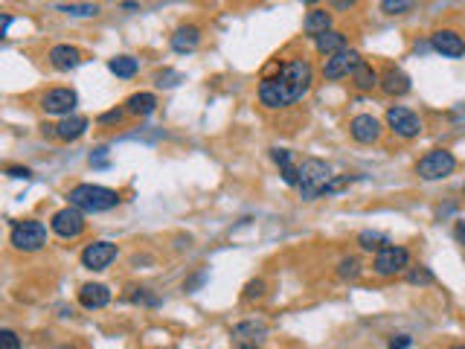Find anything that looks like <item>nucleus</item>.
Returning <instances> with one entry per match:
<instances>
[{
  "mask_svg": "<svg viewBox=\"0 0 465 349\" xmlns=\"http://www.w3.org/2000/svg\"><path fill=\"white\" fill-rule=\"evenodd\" d=\"M381 123L375 120L373 114H358L352 116V123H349V134H352V140L355 143H363V146H370V143H378L381 137Z\"/></svg>",
  "mask_w": 465,
  "mask_h": 349,
  "instance_id": "f8f14e48",
  "label": "nucleus"
},
{
  "mask_svg": "<svg viewBox=\"0 0 465 349\" xmlns=\"http://www.w3.org/2000/svg\"><path fill=\"white\" fill-rule=\"evenodd\" d=\"M407 282H410V285H433L436 277H433V271H431V268L416 265V268L407 271Z\"/></svg>",
  "mask_w": 465,
  "mask_h": 349,
  "instance_id": "cd10ccee",
  "label": "nucleus"
},
{
  "mask_svg": "<svg viewBox=\"0 0 465 349\" xmlns=\"http://www.w3.org/2000/svg\"><path fill=\"white\" fill-rule=\"evenodd\" d=\"M448 349H465V343H454V346H448Z\"/></svg>",
  "mask_w": 465,
  "mask_h": 349,
  "instance_id": "37998d69",
  "label": "nucleus"
},
{
  "mask_svg": "<svg viewBox=\"0 0 465 349\" xmlns=\"http://www.w3.org/2000/svg\"><path fill=\"white\" fill-rule=\"evenodd\" d=\"M431 47L445 58H462L465 55V38L454 29H436L431 35Z\"/></svg>",
  "mask_w": 465,
  "mask_h": 349,
  "instance_id": "ddd939ff",
  "label": "nucleus"
},
{
  "mask_svg": "<svg viewBox=\"0 0 465 349\" xmlns=\"http://www.w3.org/2000/svg\"><path fill=\"white\" fill-rule=\"evenodd\" d=\"M88 116H79V114H70V116H64L62 123L55 125V137L58 140H64V143H73V140H79L82 134L88 131Z\"/></svg>",
  "mask_w": 465,
  "mask_h": 349,
  "instance_id": "dca6fc26",
  "label": "nucleus"
},
{
  "mask_svg": "<svg viewBox=\"0 0 465 349\" xmlns=\"http://www.w3.org/2000/svg\"><path fill=\"white\" fill-rule=\"evenodd\" d=\"M346 44H349V38L343 32H338V29H328V32H323V35L314 38V47L323 55H335V53L346 50Z\"/></svg>",
  "mask_w": 465,
  "mask_h": 349,
  "instance_id": "412c9836",
  "label": "nucleus"
},
{
  "mask_svg": "<svg viewBox=\"0 0 465 349\" xmlns=\"http://www.w3.org/2000/svg\"><path fill=\"white\" fill-rule=\"evenodd\" d=\"M410 268V250L401 247V245H387L381 247L375 259H373V271L378 277H396L401 271Z\"/></svg>",
  "mask_w": 465,
  "mask_h": 349,
  "instance_id": "423d86ee",
  "label": "nucleus"
},
{
  "mask_svg": "<svg viewBox=\"0 0 465 349\" xmlns=\"http://www.w3.org/2000/svg\"><path fill=\"white\" fill-rule=\"evenodd\" d=\"M116 256H120V247L113 242H90L82 250V265L88 271H105Z\"/></svg>",
  "mask_w": 465,
  "mask_h": 349,
  "instance_id": "9b49d317",
  "label": "nucleus"
},
{
  "mask_svg": "<svg viewBox=\"0 0 465 349\" xmlns=\"http://www.w3.org/2000/svg\"><path fill=\"white\" fill-rule=\"evenodd\" d=\"M282 181H285L288 186H300V166H294V163L285 166V169H282Z\"/></svg>",
  "mask_w": 465,
  "mask_h": 349,
  "instance_id": "f704fd0d",
  "label": "nucleus"
},
{
  "mask_svg": "<svg viewBox=\"0 0 465 349\" xmlns=\"http://www.w3.org/2000/svg\"><path fill=\"white\" fill-rule=\"evenodd\" d=\"M76 102H79V96H76V90H70V88H53L41 96V108L50 116H70Z\"/></svg>",
  "mask_w": 465,
  "mask_h": 349,
  "instance_id": "9d476101",
  "label": "nucleus"
},
{
  "mask_svg": "<svg viewBox=\"0 0 465 349\" xmlns=\"http://www.w3.org/2000/svg\"><path fill=\"white\" fill-rule=\"evenodd\" d=\"M50 64L62 73H70L82 64V50L79 47H70V44H55L50 50Z\"/></svg>",
  "mask_w": 465,
  "mask_h": 349,
  "instance_id": "4468645a",
  "label": "nucleus"
},
{
  "mask_svg": "<svg viewBox=\"0 0 465 349\" xmlns=\"http://www.w3.org/2000/svg\"><path fill=\"white\" fill-rule=\"evenodd\" d=\"M242 297H244L247 303L262 300V297H265V280H250V282L244 285V291H242Z\"/></svg>",
  "mask_w": 465,
  "mask_h": 349,
  "instance_id": "c756f323",
  "label": "nucleus"
},
{
  "mask_svg": "<svg viewBox=\"0 0 465 349\" xmlns=\"http://www.w3.org/2000/svg\"><path fill=\"white\" fill-rule=\"evenodd\" d=\"M270 158H274V163H277L279 169H285V166L294 163V158H291L288 149H270Z\"/></svg>",
  "mask_w": 465,
  "mask_h": 349,
  "instance_id": "473e14b6",
  "label": "nucleus"
},
{
  "mask_svg": "<svg viewBox=\"0 0 465 349\" xmlns=\"http://www.w3.org/2000/svg\"><path fill=\"white\" fill-rule=\"evenodd\" d=\"M387 346H390V349H410V346H413V338H410V335H393Z\"/></svg>",
  "mask_w": 465,
  "mask_h": 349,
  "instance_id": "c9c22d12",
  "label": "nucleus"
},
{
  "mask_svg": "<svg viewBox=\"0 0 465 349\" xmlns=\"http://www.w3.org/2000/svg\"><path fill=\"white\" fill-rule=\"evenodd\" d=\"M201 44V29L195 24H186V27H178L172 35V50L174 53H192Z\"/></svg>",
  "mask_w": 465,
  "mask_h": 349,
  "instance_id": "6ab92c4d",
  "label": "nucleus"
},
{
  "mask_svg": "<svg viewBox=\"0 0 465 349\" xmlns=\"http://www.w3.org/2000/svg\"><path fill=\"white\" fill-rule=\"evenodd\" d=\"M358 245H361L363 250H370V254H373V250L378 254L381 247H387V245H390V239H387L384 233H378V230H363L361 236H358Z\"/></svg>",
  "mask_w": 465,
  "mask_h": 349,
  "instance_id": "393cba45",
  "label": "nucleus"
},
{
  "mask_svg": "<svg viewBox=\"0 0 465 349\" xmlns=\"http://www.w3.org/2000/svg\"><path fill=\"white\" fill-rule=\"evenodd\" d=\"M233 338H236L239 343H262L268 338V326L262 320H244L239 326H233Z\"/></svg>",
  "mask_w": 465,
  "mask_h": 349,
  "instance_id": "a211bd4d",
  "label": "nucleus"
},
{
  "mask_svg": "<svg viewBox=\"0 0 465 349\" xmlns=\"http://www.w3.org/2000/svg\"><path fill=\"white\" fill-rule=\"evenodd\" d=\"M6 174H9V178H24V181H29V178H32V172H29L27 166H9V169H6Z\"/></svg>",
  "mask_w": 465,
  "mask_h": 349,
  "instance_id": "4c0bfd02",
  "label": "nucleus"
},
{
  "mask_svg": "<svg viewBox=\"0 0 465 349\" xmlns=\"http://www.w3.org/2000/svg\"><path fill=\"white\" fill-rule=\"evenodd\" d=\"M303 4H320V0H303Z\"/></svg>",
  "mask_w": 465,
  "mask_h": 349,
  "instance_id": "c03bdc74",
  "label": "nucleus"
},
{
  "mask_svg": "<svg viewBox=\"0 0 465 349\" xmlns=\"http://www.w3.org/2000/svg\"><path fill=\"white\" fill-rule=\"evenodd\" d=\"M0 349H21V338H18L12 329H4V332H0Z\"/></svg>",
  "mask_w": 465,
  "mask_h": 349,
  "instance_id": "7c9ffc66",
  "label": "nucleus"
},
{
  "mask_svg": "<svg viewBox=\"0 0 465 349\" xmlns=\"http://www.w3.org/2000/svg\"><path fill=\"white\" fill-rule=\"evenodd\" d=\"M79 303H82V308H88V312H96V308H105L111 303V291L102 282H85L79 288Z\"/></svg>",
  "mask_w": 465,
  "mask_h": 349,
  "instance_id": "2eb2a0df",
  "label": "nucleus"
},
{
  "mask_svg": "<svg viewBox=\"0 0 465 349\" xmlns=\"http://www.w3.org/2000/svg\"><path fill=\"white\" fill-rule=\"evenodd\" d=\"M90 163L105 166V149H96V154H90Z\"/></svg>",
  "mask_w": 465,
  "mask_h": 349,
  "instance_id": "ea45409f",
  "label": "nucleus"
},
{
  "mask_svg": "<svg viewBox=\"0 0 465 349\" xmlns=\"http://www.w3.org/2000/svg\"><path fill=\"white\" fill-rule=\"evenodd\" d=\"M9 27H12V18H9V15H4V29H0V35H4V38H6Z\"/></svg>",
  "mask_w": 465,
  "mask_h": 349,
  "instance_id": "a19ab883",
  "label": "nucleus"
},
{
  "mask_svg": "<svg viewBox=\"0 0 465 349\" xmlns=\"http://www.w3.org/2000/svg\"><path fill=\"white\" fill-rule=\"evenodd\" d=\"M363 62L361 53L358 50H340L335 55H328L326 58V64H323V76L328 82H335V79H343V76H352L358 70V64Z\"/></svg>",
  "mask_w": 465,
  "mask_h": 349,
  "instance_id": "1a4fd4ad",
  "label": "nucleus"
},
{
  "mask_svg": "<svg viewBox=\"0 0 465 349\" xmlns=\"http://www.w3.org/2000/svg\"><path fill=\"white\" fill-rule=\"evenodd\" d=\"M154 108H158V96L154 93H134V96H128L125 100V111L131 114V116H148V114H154Z\"/></svg>",
  "mask_w": 465,
  "mask_h": 349,
  "instance_id": "4be33fe9",
  "label": "nucleus"
},
{
  "mask_svg": "<svg viewBox=\"0 0 465 349\" xmlns=\"http://www.w3.org/2000/svg\"><path fill=\"white\" fill-rule=\"evenodd\" d=\"M361 271H363V265H361V259H355V256H346V259L338 262V277H340V280H358Z\"/></svg>",
  "mask_w": 465,
  "mask_h": 349,
  "instance_id": "a878e982",
  "label": "nucleus"
},
{
  "mask_svg": "<svg viewBox=\"0 0 465 349\" xmlns=\"http://www.w3.org/2000/svg\"><path fill=\"white\" fill-rule=\"evenodd\" d=\"M387 96H404L407 90H410V76H407L404 70L398 67H390L384 76H381V85H378Z\"/></svg>",
  "mask_w": 465,
  "mask_h": 349,
  "instance_id": "f3484780",
  "label": "nucleus"
},
{
  "mask_svg": "<svg viewBox=\"0 0 465 349\" xmlns=\"http://www.w3.org/2000/svg\"><path fill=\"white\" fill-rule=\"evenodd\" d=\"M387 125H390L398 137H404V140H413V137H419V134H422L419 114H413L410 108H404V105L387 108Z\"/></svg>",
  "mask_w": 465,
  "mask_h": 349,
  "instance_id": "6e6552de",
  "label": "nucleus"
},
{
  "mask_svg": "<svg viewBox=\"0 0 465 349\" xmlns=\"http://www.w3.org/2000/svg\"><path fill=\"white\" fill-rule=\"evenodd\" d=\"M416 0H381V12L384 15H404L413 9Z\"/></svg>",
  "mask_w": 465,
  "mask_h": 349,
  "instance_id": "c85d7f7f",
  "label": "nucleus"
},
{
  "mask_svg": "<svg viewBox=\"0 0 465 349\" xmlns=\"http://www.w3.org/2000/svg\"><path fill=\"white\" fill-rule=\"evenodd\" d=\"M58 349H76V346H58Z\"/></svg>",
  "mask_w": 465,
  "mask_h": 349,
  "instance_id": "a18cd8bd",
  "label": "nucleus"
},
{
  "mask_svg": "<svg viewBox=\"0 0 465 349\" xmlns=\"http://www.w3.org/2000/svg\"><path fill=\"white\" fill-rule=\"evenodd\" d=\"M332 181V166L320 158H305L300 163V192L305 201H314L326 196V186Z\"/></svg>",
  "mask_w": 465,
  "mask_h": 349,
  "instance_id": "7ed1b4c3",
  "label": "nucleus"
},
{
  "mask_svg": "<svg viewBox=\"0 0 465 349\" xmlns=\"http://www.w3.org/2000/svg\"><path fill=\"white\" fill-rule=\"evenodd\" d=\"M314 82V70L305 58H291V62L279 64L274 76H265L259 85V102L265 108H288L300 102L303 96L312 90Z\"/></svg>",
  "mask_w": 465,
  "mask_h": 349,
  "instance_id": "f257e3e1",
  "label": "nucleus"
},
{
  "mask_svg": "<svg viewBox=\"0 0 465 349\" xmlns=\"http://www.w3.org/2000/svg\"><path fill=\"white\" fill-rule=\"evenodd\" d=\"M131 300L134 303H146V306H158L160 300L148 294V288H131Z\"/></svg>",
  "mask_w": 465,
  "mask_h": 349,
  "instance_id": "2f4dec72",
  "label": "nucleus"
},
{
  "mask_svg": "<svg viewBox=\"0 0 465 349\" xmlns=\"http://www.w3.org/2000/svg\"><path fill=\"white\" fill-rule=\"evenodd\" d=\"M352 85H355L358 90H373V88L381 85V76H378V70H373L366 62H361L358 70L352 73Z\"/></svg>",
  "mask_w": 465,
  "mask_h": 349,
  "instance_id": "5701e85b",
  "label": "nucleus"
},
{
  "mask_svg": "<svg viewBox=\"0 0 465 349\" xmlns=\"http://www.w3.org/2000/svg\"><path fill=\"white\" fill-rule=\"evenodd\" d=\"M58 12L73 15V18H96L99 15V6L96 4H64V6H58Z\"/></svg>",
  "mask_w": 465,
  "mask_h": 349,
  "instance_id": "bb28decb",
  "label": "nucleus"
},
{
  "mask_svg": "<svg viewBox=\"0 0 465 349\" xmlns=\"http://www.w3.org/2000/svg\"><path fill=\"white\" fill-rule=\"evenodd\" d=\"M328 6H332L335 12H349L358 6V0H328Z\"/></svg>",
  "mask_w": 465,
  "mask_h": 349,
  "instance_id": "e433bc0d",
  "label": "nucleus"
},
{
  "mask_svg": "<svg viewBox=\"0 0 465 349\" xmlns=\"http://www.w3.org/2000/svg\"><path fill=\"white\" fill-rule=\"evenodd\" d=\"M454 236H457V242L465 247V221H457V227H454Z\"/></svg>",
  "mask_w": 465,
  "mask_h": 349,
  "instance_id": "58836bf2",
  "label": "nucleus"
},
{
  "mask_svg": "<svg viewBox=\"0 0 465 349\" xmlns=\"http://www.w3.org/2000/svg\"><path fill=\"white\" fill-rule=\"evenodd\" d=\"M108 70L113 76H120V79H131V76H137L140 62H137V58H131V55H116V58L108 62Z\"/></svg>",
  "mask_w": 465,
  "mask_h": 349,
  "instance_id": "b1692460",
  "label": "nucleus"
},
{
  "mask_svg": "<svg viewBox=\"0 0 465 349\" xmlns=\"http://www.w3.org/2000/svg\"><path fill=\"white\" fill-rule=\"evenodd\" d=\"M9 242L15 250H21V254H35V250H41L47 245V227L35 219L15 221L12 233H9Z\"/></svg>",
  "mask_w": 465,
  "mask_h": 349,
  "instance_id": "20e7f679",
  "label": "nucleus"
},
{
  "mask_svg": "<svg viewBox=\"0 0 465 349\" xmlns=\"http://www.w3.org/2000/svg\"><path fill=\"white\" fill-rule=\"evenodd\" d=\"M125 114H128L125 108H113V111H105V114H99V123H102V125H113V123H120Z\"/></svg>",
  "mask_w": 465,
  "mask_h": 349,
  "instance_id": "72a5a7b5",
  "label": "nucleus"
},
{
  "mask_svg": "<svg viewBox=\"0 0 465 349\" xmlns=\"http://www.w3.org/2000/svg\"><path fill=\"white\" fill-rule=\"evenodd\" d=\"M236 349H259V346H254V343H239Z\"/></svg>",
  "mask_w": 465,
  "mask_h": 349,
  "instance_id": "79ce46f5",
  "label": "nucleus"
},
{
  "mask_svg": "<svg viewBox=\"0 0 465 349\" xmlns=\"http://www.w3.org/2000/svg\"><path fill=\"white\" fill-rule=\"evenodd\" d=\"M50 227H53L55 236H62V239H79L85 233V212L79 207L67 204L64 210H58L50 219Z\"/></svg>",
  "mask_w": 465,
  "mask_h": 349,
  "instance_id": "0eeeda50",
  "label": "nucleus"
},
{
  "mask_svg": "<svg viewBox=\"0 0 465 349\" xmlns=\"http://www.w3.org/2000/svg\"><path fill=\"white\" fill-rule=\"evenodd\" d=\"M457 172V158L448 149H433L416 163V174L422 181H442Z\"/></svg>",
  "mask_w": 465,
  "mask_h": 349,
  "instance_id": "39448f33",
  "label": "nucleus"
},
{
  "mask_svg": "<svg viewBox=\"0 0 465 349\" xmlns=\"http://www.w3.org/2000/svg\"><path fill=\"white\" fill-rule=\"evenodd\" d=\"M332 29V12H326V9H312L305 15V21H303V32L305 35H323Z\"/></svg>",
  "mask_w": 465,
  "mask_h": 349,
  "instance_id": "aec40b11",
  "label": "nucleus"
},
{
  "mask_svg": "<svg viewBox=\"0 0 465 349\" xmlns=\"http://www.w3.org/2000/svg\"><path fill=\"white\" fill-rule=\"evenodd\" d=\"M67 201L73 207H79L82 212H108L113 207H120V192L99 184H79L67 192Z\"/></svg>",
  "mask_w": 465,
  "mask_h": 349,
  "instance_id": "f03ea898",
  "label": "nucleus"
}]
</instances>
